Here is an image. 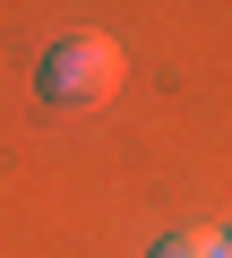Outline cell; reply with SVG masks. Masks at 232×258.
I'll return each instance as SVG.
<instances>
[{
    "mask_svg": "<svg viewBox=\"0 0 232 258\" xmlns=\"http://www.w3.org/2000/svg\"><path fill=\"white\" fill-rule=\"evenodd\" d=\"M223 258H232V241H223Z\"/></svg>",
    "mask_w": 232,
    "mask_h": 258,
    "instance_id": "3",
    "label": "cell"
},
{
    "mask_svg": "<svg viewBox=\"0 0 232 258\" xmlns=\"http://www.w3.org/2000/svg\"><path fill=\"white\" fill-rule=\"evenodd\" d=\"M121 43L112 35H69L52 60H43V95L52 103H112V86H121Z\"/></svg>",
    "mask_w": 232,
    "mask_h": 258,
    "instance_id": "1",
    "label": "cell"
},
{
    "mask_svg": "<svg viewBox=\"0 0 232 258\" xmlns=\"http://www.w3.org/2000/svg\"><path fill=\"white\" fill-rule=\"evenodd\" d=\"M155 258H223V241H206V232H172Z\"/></svg>",
    "mask_w": 232,
    "mask_h": 258,
    "instance_id": "2",
    "label": "cell"
}]
</instances>
